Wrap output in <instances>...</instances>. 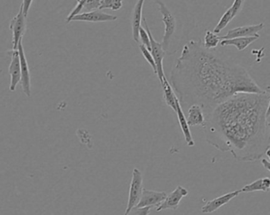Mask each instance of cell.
I'll use <instances>...</instances> for the list:
<instances>
[{
	"mask_svg": "<svg viewBox=\"0 0 270 215\" xmlns=\"http://www.w3.org/2000/svg\"><path fill=\"white\" fill-rule=\"evenodd\" d=\"M169 82L182 108L200 105L205 118L216 106L238 94L265 92L246 68L214 50L205 49L201 41L184 45Z\"/></svg>",
	"mask_w": 270,
	"mask_h": 215,
	"instance_id": "obj_1",
	"label": "cell"
},
{
	"mask_svg": "<svg viewBox=\"0 0 270 215\" xmlns=\"http://www.w3.org/2000/svg\"><path fill=\"white\" fill-rule=\"evenodd\" d=\"M268 95L238 94L216 106L205 118V140L239 162L262 159L270 148L266 111Z\"/></svg>",
	"mask_w": 270,
	"mask_h": 215,
	"instance_id": "obj_2",
	"label": "cell"
},
{
	"mask_svg": "<svg viewBox=\"0 0 270 215\" xmlns=\"http://www.w3.org/2000/svg\"><path fill=\"white\" fill-rule=\"evenodd\" d=\"M159 7V11L162 15V21L164 25V34L162 40V47L166 51L171 45V41L176 30V19L175 15L170 11L164 3L161 0H154Z\"/></svg>",
	"mask_w": 270,
	"mask_h": 215,
	"instance_id": "obj_3",
	"label": "cell"
},
{
	"mask_svg": "<svg viewBox=\"0 0 270 215\" xmlns=\"http://www.w3.org/2000/svg\"><path fill=\"white\" fill-rule=\"evenodd\" d=\"M143 176L139 169L134 168L133 169L132 179L130 185L129 196H128V203L124 215H127L134 207H136L141 199V193L143 191Z\"/></svg>",
	"mask_w": 270,
	"mask_h": 215,
	"instance_id": "obj_4",
	"label": "cell"
},
{
	"mask_svg": "<svg viewBox=\"0 0 270 215\" xmlns=\"http://www.w3.org/2000/svg\"><path fill=\"white\" fill-rule=\"evenodd\" d=\"M143 22L144 25H145V28L146 29L147 32H148V35H149L150 45H151L150 52H151L153 56H154L156 65H157V76L158 77L160 82L162 83L164 78H166L165 75H164V66H163V62H164V58L165 57L166 51H164V48H163L162 44L157 42L154 39V37H153L152 32L150 31L149 27H148L146 19L145 18H143Z\"/></svg>",
	"mask_w": 270,
	"mask_h": 215,
	"instance_id": "obj_5",
	"label": "cell"
},
{
	"mask_svg": "<svg viewBox=\"0 0 270 215\" xmlns=\"http://www.w3.org/2000/svg\"><path fill=\"white\" fill-rule=\"evenodd\" d=\"M27 17L23 13V8L20 6L19 11L16 16L11 19L10 29L12 32V49H18L20 41L23 39L27 27Z\"/></svg>",
	"mask_w": 270,
	"mask_h": 215,
	"instance_id": "obj_6",
	"label": "cell"
},
{
	"mask_svg": "<svg viewBox=\"0 0 270 215\" xmlns=\"http://www.w3.org/2000/svg\"><path fill=\"white\" fill-rule=\"evenodd\" d=\"M188 193L189 192L187 189L183 187L181 185H178L173 192L167 195L164 201L156 208V211L160 212L161 210H168V209L173 210H177L183 198L187 196Z\"/></svg>",
	"mask_w": 270,
	"mask_h": 215,
	"instance_id": "obj_7",
	"label": "cell"
},
{
	"mask_svg": "<svg viewBox=\"0 0 270 215\" xmlns=\"http://www.w3.org/2000/svg\"><path fill=\"white\" fill-rule=\"evenodd\" d=\"M18 51L19 54L20 63H21V87L27 97H30L31 96V78H30L29 68H28V62H27L23 44H22V40L20 41L18 44Z\"/></svg>",
	"mask_w": 270,
	"mask_h": 215,
	"instance_id": "obj_8",
	"label": "cell"
},
{
	"mask_svg": "<svg viewBox=\"0 0 270 215\" xmlns=\"http://www.w3.org/2000/svg\"><path fill=\"white\" fill-rule=\"evenodd\" d=\"M7 54L11 57V64L9 66V74L11 76V83H10V91L14 92L16 90V87L21 82V63H20L19 54L18 49H11L7 51Z\"/></svg>",
	"mask_w": 270,
	"mask_h": 215,
	"instance_id": "obj_9",
	"label": "cell"
},
{
	"mask_svg": "<svg viewBox=\"0 0 270 215\" xmlns=\"http://www.w3.org/2000/svg\"><path fill=\"white\" fill-rule=\"evenodd\" d=\"M244 4L245 0H234L232 5L225 11L218 21V23L214 28V32L216 34L220 33L224 28H226L227 25L241 12L244 8Z\"/></svg>",
	"mask_w": 270,
	"mask_h": 215,
	"instance_id": "obj_10",
	"label": "cell"
},
{
	"mask_svg": "<svg viewBox=\"0 0 270 215\" xmlns=\"http://www.w3.org/2000/svg\"><path fill=\"white\" fill-rule=\"evenodd\" d=\"M265 27V24L259 23L257 25H244V26L237 27V28L230 29L226 35L221 37L222 40L233 39L237 37H255L258 35Z\"/></svg>",
	"mask_w": 270,
	"mask_h": 215,
	"instance_id": "obj_11",
	"label": "cell"
},
{
	"mask_svg": "<svg viewBox=\"0 0 270 215\" xmlns=\"http://www.w3.org/2000/svg\"><path fill=\"white\" fill-rule=\"evenodd\" d=\"M118 19L115 15L103 12L101 10H95L89 12H83L77 14L71 21H85V22H107Z\"/></svg>",
	"mask_w": 270,
	"mask_h": 215,
	"instance_id": "obj_12",
	"label": "cell"
},
{
	"mask_svg": "<svg viewBox=\"0 0 270 215\" xmlns=\"http://www.w3.org/2000/svg\"><path fill=\"white\" fill-rule=\"evenodd\" d=\"M165 192H156V191L148 190V189H143L141 193V199L138 202L136 207H154L159 206L164 201L167 196Z\"/></svg>",
	"mask_w": 270,
	"mask_h": 215,
	"instance_id": "obj_13",
	"label": "cell"
},
{
	"mask_svg": "<svg viewBox=\"0 0 270 215\" xmlns=\"http://www.w3.org/2000/svg\"><path fill=\"white\" fill-rule=\"evenodd\" d=\"M240 193H241V190H235L207 202L201 207V213H211L217 211L218 209L221 208V206H224L232 200L234 198L237 197Z\"/></svg>",
	"mask_w": 270,
	"mask_h": 215,
	"instance_id": "obj_14",
	"label": "cell"
},
{
	"mask_svg": "<svg viewBox=\"0 0 270 215\" xmlns=\"http://www.w3.org/2000/svg\"><path fill=\"white\" fill-rule=\"evenodd\" d=\"M145 0H138L133 9L131 16V29H132V38L134 42L139 43V29L141 27V18L142 11Z\"/></svg>",
	"mask_w": 270,
	"mask_h": 215,
	"instance_id": "obj_15",
	"label": "cell"
},
{
	"mask_svg": "<svg viewBox=\"0 0 270 215\" xmlns=\"http://www.w3.org/2000/svg\"><path fill=\"white\" fill-rule=\"evenodd\" d=\"M175 114H176L178 124H179L180 128H181V130H182L183 134H184V139H185L187 146L194 147L195 143H194V139H193L190 126L187 124V118H186L185 115H184L179 100L177 101L176 102V111H175Z\"/></svg>",
	"mask_w": 270,
	"mask_h": 215,
	"instance_id": "obj_16",
	"label": "cell"
},
{
	"mask_svg": "<svg viewBox=\"0 0 270 215\" xmlns=\"http://www.w3.org/2000/svg\"><path fill=\"white\" fill-rule=\"evenodd\" d=\"M188 117L187 122L190 127L201 125L203 127L205 123V115L203 109L200 105L193 104L187 110Z\"/></svg>",
	"mask_w": 270,
	"mask_h": 215,
	"instance_id": "obj_17",
	"label": "cell"
},
{
	"mask_svg": "<svg viewBox=\"0 0 270 215\" xmlns=\"http://www.w3.org/2000/svg\"><path fill=\"white\" fill-rule=\"evenodd\" d=\"M259 37V35H255V37H237V38H233V39L222 40L220 44L222 47H235L238 51H244L247 47H249L253 43L258 41Z\"/></svg>",
	"mask_w": 270,
	"mask_h": 215,
	"instance_id": "obj_18",
	"label": "cell"
},
{
	"mask_svg": "<svg viewBox=\"0 0 270 215\" xmlns=\"http://www.w3.org/2000/svg\"><path fill=\"white\" fill-rule=\"evenodd\" d=\"M161 87L163 89V98H164V102L166 103L167 106L171 108L173 110L175 113L176 111V102L178 100L176 94L174 91L173 88L171 87L169 81L165 78L164 79L162 83H161Z\"/></svg>",
	"mask_w": 270,
	"mask_h": 215,
	"instance_id": "obj_19",
	"label": "cell"
},
{
	"mask_svg": "<svg viewBox=\"0 0 270 215\" xmlns=\"http://www.w3.org/2000/svg\"><path fill=\"white\" fill-rule=\"evenodd\" d=\"M241 192H268L270 190V177L258 179L252 183L248 184L240 189Z\"/></svg>",
	"mask_w": 270,
	"mask_h": 215,
	"instance_id": "obj_20",
	"label": "cell"
},
{
	"mask_svg": "<svg viewBox=\"0 0 270 215\" xmlns=\"http://www.w3.org/2000/svg\"><path fill=\"white\" fill-rule=\"evenodd\" d=\"M221 41V37L217 35V34L212 32V31L206 30L202 45L205 49L214 50L217 48Z\"/></svg>",
	"mask_w": 270,
	"mask_h": 215,
	"instance_id": "obj_21",
	"label": "cell"
},
{
	"mask_svg": "<svg viewBox=\"0 0 270 215\" xmlns=\"http://www.w3.org/2000/svg\"><path fill=\"white\" fill-rule=\"evenodd\" d=\"M124 0H101L100 9H110L111 11H118L123 7Z\"/></svg>",
	"mask_w": 270,
	"mask_h": 215,
	"instance_id": "obj_22",
	"label": "cell"
},
{
	"mask_svg": "<svg viewBox=\"0 0 270 215\" xmlns=\"http://www.w3.org/2000/svg\"><path fill=\"white\" fill-rule=\"evenodd\" d=\"M139 48L140 51H141V55H143L145 60H146L147 62L149 64L150 66L152 67L154 74H155L156 75H157V65H156L155 60H154V56H153L152 54H151L150 51H148L145 46L141 45V44H140Z\"/></svg>",
	"mask_w": 270,
	"mask_h": 215,
	"instance_id": "obj_23",
	"label": "cell"
},
{
	"mask_svg": "<svg viewBox=\"0 0 270 215\" xmlns=\"http://www.w3.org/2000/svg\"><path fill=\"white\" fill-rule=\"evenodd\" d=\"M139 42H141V45L145 46L148 51L151 50L149 35H148L146 29L142 26L139 29Z\"/></svg>",
	"mask_w": 270,
	"mask_h": 215,
	"instance_id": "obj_24",
	"label": "cell"
},
{
	"mask_svg": "<svg viewBox=\"0 0 270 215\" xmlns=\"http://www.w3.org/2000/svg\"><path fill=\"white\" fill-rule=\"evenodd\" d=\"M101 0H86L83 7V12H89L100 9Z\"/></svg>",
	"mask_w": 270,
	"mask_h": 215,
	"instance_id": "obj_25",
	"label": "cell"
},
{
	"mask_svg": "<svg viewBox=\"0 0 270 215\" xmlns=\"http://www.w3.org/2000/svg\"><path fill=\"white\" fill-rule=\"evenodd\" d=\"M152 210V207H134L127 215H148Z\"/></svg>",
	"mask_w": 270,
	"mask_h": 215,
	"instance_id": "obj_26",
	"label": "cell"
},
{
	"mask_svg": "<svg viewBox=\"0 0 270 215\" xmlns=\"http://www.w3.org/2000/svg\"><path fill=\"white\" fill-rule=\"evenodd\" d=\"M34 0H22V4H21V7L23 8V13L25 16H28V11H29L30 7L32 5Z\"/></svg>",
	"mask_w": 270,
	"mask_h": 215,
	"instance_id": "obj_27",
	"label": "cell"
},
{
	"mask_svg": "<svg viewBox=\"0 0 270 215\" xmlns=\"http://www.w3.org/2000/svg\"><path fill=\"white\" fill-rule=\"evenodd\" d=\"M265 92H266L267 95H268V108H267L266 111V117L267 118H268L270 117V85L267 86V88H265Z\"/></svg>",
	"mask_w": 270,
	"mask_h": 215,
	"instance_id": "obj_28",
	"label": "cell"
},
{
	"mask_svg": "<svg viewBox=\"0 0 270 215\" xmlns=\"http://www.w3.org/2000/svg\"><path fill=\"white\" fill-rule=\"evenodd\" d=\"M261 165L263 166V167L265 168V169H266L268 171L270 172V162L268 160H267V159H261Z\"/></svg>",
	"mask_w": 270,
	"mask_h": 215,
	"instance_id": "obj_29",
	"label": "cell"
},
{
	"mask_svg": "<svg viewBox=\"0 0 270 215\" xmlns=\"http://www.w3.org/2000/svg\"><path fill=\"white\" fill-rule=\"evenodd\" d=\"M265 155H266L267 157H268V160L270 162V148H268V150L265 152Z\"/></svg>",
	"mask_w": 270,
	"mask_h": 215,
	"instance_id": "obj_30",
	"label": "cell"
},
{
	"mask_svg": "<svg viewBox=\"0 0 270 215\" xmlns=\"http://www.w3.org/2000/svg\"><path fill=\"white\" fill-rule=\"evenodd\" d=\"M267 125H268V130H269V133H270V122H268V123H267Z\"/></svg>",
	"mask_w": 270,
	"mask_h": 215,
	"instance_id": "obj_31",
	"label": "cell"
}]
</instances>
